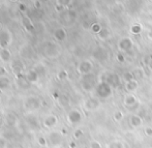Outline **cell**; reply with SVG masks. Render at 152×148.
<instances>
[{
    "instance_id": "603a6c76",
    "label": "cell",
    "mask_w": 152,
    "mask_h": 148,
    "mask_svg": "<svg viewBox=\"0 0 152 148\" xmlns=\"http://www.w3.org/2000/svg\"><path fill=\"white\" fill-rule=\"evenodd\" d=\"M22 56L25 57V58H30L33 55V51H32V48L29 46H24L22 49Z\"/></svg>"
},
{
    "instance_id": "ac0fdd59",
    "label": "cell",
    "mask_w": 152,
    "mask_h": 148,
    "mask_svg": "<svg viewBox=\"0 0 152 148\" xmlns=\"http://www.w3.org/2000/svg\"><path fill=\"white\" fill-rule=\"evenodd\" d=\"M12 59V53L7 48L0 49V60L2 62H8Z\"/></svg>"
},
{
    "instance_id": "cb8c5ba5",
    "label": "cell",
    "mask_w": 152,
    "mask_h": 148,
    "mask_svg": "<svg viewBox=\"0 0 152 148\" xmlns=\"http://www.w3.org/2000/svg\"><path fill=\"white\" fill-rule=\"evenodd\" d=\"M30 15H31V18L30 19H40L42 16H44V12H42V10L40 8H34L33 10H31L30 12Z\"/></svg>"
},
{
    "instance_id": "2e32d148",
    "label": "cell",
    "mask_w": 152,
    "mask_h": 148,
    "mask_svg": "<svg viewBox=\"0 0 152 148\" xmlns=\"http://www.w3.org/2000/svg\"><path fill=\"white\" fill-rule=\"evenodd\" d=\"M25 78L27 79V81H28L29 83H31V84H33V83H36L38 80H39V75L37 74V72H36L35 70H30L27 72V74L25 75Z\"/></svg>"
},
{
    "instance_id": "d590c367",
    "label": "cell",
    "mask_w": 152,
    "mask_h": 148,
    "mask_svg": "<svg viewBox=\"0 0 152 148\" xmlns=\"http://www.w3.org/2000/svg\"><path fill=\"white\" fill-rule=\"evenodd\" d=\"M74 136H75V138H76V139L81 138V137L83 136V132L81 130H77L76 132L74 133Z\"/></svg>"
},
{
    "instance_id": "b9f144b4",
    "label": "cell",
    "mask_w": 152,
    "mask_h": 148,
    "mask_svg": "<svg viewBox=\"0 0 152 148\" xmlns=\"http://www.w3.org/2000/svg\"><path fill=\"white\" fill-rule=\"evenodd\" d=\"M12 1H14V2H15V1H18V0H12Z\"/></svg>"
},
{
    "instance_id": "8d00e7d4",
    "label": "cell",
    "mask_w": 152,
    "mask_h": 148,
    "mask_svg": "<svg viewBox=\"0 0 152 148\" xmlns=\"http://www.w3.org/2000/svg\"><path fill=\"white\" fill-rule=\"evenodd\" d=\"M144 132H145V134H146V136H148V137L152 136V127H150V126H148V127L145 128Z\"/></svg>"
},
{
    "instance_id": "484cf974",
    "label": "cell",
    "mask_w": 152,
    "mask_h": 148,
    "mask_svg": "<svg viewBox=\"0 0 152 148\" xmlns=\"http://www.w3.org/2000/svg\"><path fill=\"white\" fill-rule=\"evenodd\" d=\"M142 31H143L142 25H140V24H134L130 27V32L134 34H140Z\"/></svg>"
},
{
    "instance_id": "4fadbf2b",
    "label": "cell",
    "mask_w": 152,
    "mask_h": 148,
    "mask_svg": "<svg viewBox=\"0 0 152 148\" xmlns=\"http://www.w3.org/2000/svg\"><path fill=\"white\" fill-rule=\"evenodd\" d=\"M57 123H58V118H57L56 115L50 114V115H48V116H46V118L44 119L45 127L49 128V130L54 128Z\"/></svg>"
},
{
    "instance_id": "52a82bcc",
    "label": "cell",
    "mask_w": 152,
    "mask_h": 148,
    "mask_svg": "<svg viewBox=\"0 0 152 148\" xmlns=\"http://www.w3.org/2000/svg\"><path fill=\"white\" fill-rule=\"evenodd\" d=\"M118 49L121 52H129L134 48V40L130 37H123L118 42Z\"/></svg>"
},
{
    "instance_id": "8fae6325",
    "label": "cell",
    "mask_w": 152,
    "mask_h": 148,
    "mask_svg": "<svg viewBox=\"0 0 152 148\" xmlns=\"http://www.w3.org/2000/svg\"><path fill=\"white\" fill-rule=\"evenodd\" d=\"M12 42V35L8 30H1L0 31V48H7Z\"/></svg>"
},
{
    "instance_id": "4dcf8cb0",
    "label": "cell",
    "mask_w": 152,
    "mask_h": 148,
    "mask_svg": "<svg viewBox=\"0 0 152 148\" xmlns=\"http://www.w3.org/2000/svg\"><path fill=\"white\" fill-rule=\"evenodd\" d=\"M114 119L116 120V121H121V120L123 119V113H122L121 111H116V112L114 113Z\"/></svg>"
},
{
    "instance_id": "ba28073f",
    "label": "cell",
    "mask_w": 152,
    "mask_h": 148,
    "mask_svg": "<svg viewBox=\"0 0 152 148\" xmlns=\"http://www.w3.org/2000/svg\"><path fill=\"white\" fill-rule=\"evenodd\" d=\"M24 107L28 111H35L40 107V100L36 96H30L26 98L24 103Z\"/></svg>"
},
{
    "instance_id": "30bf717a",
    "label": "cell",
    "mask_w": 152,
    "mask_h": 148,
    "mask_svg": "<svg viewBox=\"0 0 152 148\" xmlns=\"http://www.w3.org/2000/svg\"><path fill=\"white\" fill-rule=\"evenodd\" d=\"M82 113L80 112L77 109H74V110L69 111V113L67 114V120L70 124H78L82 121Z\"/></svg>"
},
{
    "instance_id": "83f0119b",
    "label": "cell",
    "mask_w": 152,
    "mask_h": 148,
    "mask_svg": "<svg viewBox=\"0 0 152 148\" xmlns=\"http://www.w3.org/2000/svg\"><path fill=\"white\" fill-rule=\"evenodd\" d=\"M123 79L125 82H128V81L132 80V79H136V78H134V75L132 72H126L125 74L123 75Z\"/></svg>"
},
{
    "instance_id": "5bb4252c",
    "label": "cell",
    "mask_w": 152,
    "mask_h": 148,
    "mask_svg": "<svg viewBox=\"0 0 152 148\" xmlns=\"http://www.w3.org/2000/svg\"><path fill=\"white\" fill-rule=\"evenodd\" d=\"M12 70L14 74L17 77H21L23 74V70H24V65L20 60H15L12 62Z\"/></svg>"
},
{
    "instance_id": "836d02e7",
    "label": "cell",
    "mask_w": 152,
    "mask_h": 148,
    "mask_svg": "<svg viewBox=\"0 0 152 148\" xmlns=\"http://www.w3.org/2000/svg\"><path fill=\"white\" fill-rule=\"evenodd\" d=\"M6 75H7L6 68L4 67V66H0V78H1V77H6Z\"/></svg>"
},
{
    "instance_id": "7a4b0ae2",
    "label": "cell",
    "mask_w": 152,
    "mask_h": 148,
    "mask_svg": "<svg viewBox=\"0 0 152 148\" xmlns=\"http://www.w3.org/2000/svg\"><path fill=\"white\" fill-rule=\"evenodd\" d=\"M96 85H97V81L96 78L92 73L82 76V80H81V87L83 90L87 92H90L92 90L95 89Z\"/></svg>"
},
{
    "instance_id": "8992f818",
    "label": "cell",
    "mask_w": 152,
    "mask_h": 148,
    "mask_svg": "<svg viewBox=\"0 0 152 148\" xmlns=\"http://www.w3.org/2000/svg\"><path fill=\"white\" fill-rule=\"evenodd\" d=\"M92 70H93V63L88 59L82 60L78 65V73L82 76L90 74V73H92Z\"/></svg>"
},
{
    "instance_id": "7c38bea8",
    "label": "cell",
    "mask_w": 152,
    "mask_h": 148,
    "mask_svg": "<svg viewBox=\"0 0 152 148\" xmlns=\"http://www.w3.org/2000/svg\"><path fill=\"white\" fill-rule=\"evenodd\" d=\"M123 105L127 108H134V106L138 105V98L134 94L132 93H127L123 98Z\"/></svg>"
},
{
    "instance_id": "e575fe53",
    "label": "cell",
    "mask_w": 152,
    "mask_h": 148,
    "mask_svg": "<svg viewBox=\"0 0 152 148\" xmlns=\"http://www.w3.org/2000/svg\"><path fill=\"white\" fill-rule=\"evenodd\" d=\"M38 143H39L40 146H46L47 143H48V140H46L44 137H39V139H38Z\"/></svg>"
},
{
    "instance_id": "74e56055",
    "label": "cell",
    "mask_w": 152,
    "mask_h": 148,
    "mask_svg": "<svg viewBox=\"0 0 152 148\" xmlns=\"http://www.w3.org/2000/svg\"><path fill=\"white\" fill-rule=\"evenodd\" d=\"M6 146V140L3 137L0 136V148H4Z\"/></svg>"
},
{
    "instance_id": "ffe728a7",
    "label": "cell",
    "mask_w": 152,
    "mask_h": 148,
    "mask_svg": "<svg viewBox=\"0 0 152 148\" xmlns=\"http://www.w3.org/2000/svg\"><path fill=\"white\" fill-rule=\"evenodd\" d=\"M96 35H97V37L99 38L100 40H107L108 38H110V36H111V30L109 28H106V27H102V30H100Z\"/></svg>"
},
{
    "instance_id": "e0dca14e",
    "label": "cell",
    "mask_w": 152,
    "mask_h": 148,
    "mask_svg": "<svg viewBox=\"0 0 152 148\" xmlns=\"http://www.w3.org/2000/svg\"><path fill=\"white\" fill-rule=\"evenodd\" d=\"M125 90L128 92V93H132L134 92L137 89L139 88V82L137 79H132V80L128 81V82H125Z\"/></svg>"
},
{
    "instance_id": "6da1fadb",
    "label": "cell",
    "mask_w": 152,
    "mask_h": 148,
    "mask_svg": "<svg viewBox=\"0 0 152 148\" xmlns=\"http://www.w3.org/2000/svg\"><path fill=\"white\" fill-rule=\"evenodd\" d=\"M94 90H95V93L97 95V97L102 98V100H107L113 93V87L110 84H108L106 81L98 82Z\"/></svg>"
},
{
    "instance_id": "3957f363",
    "label": "cell",
    "mask_w": 152,
    "mask_h": 148,
    "mask_svg": "<svg viewBox=\"0 0 152 148\" xmlns=\"http://www.w3.org/2000/svg\"><path fill=\"white\" fill-rule=\"evenodd\" d=\"M48 142L53 147H59L63 143V135L58 130H52L48 136Z\"/></svg>"
},
{
    "instance_id": "7bdbcfd3",
    "label": "cell",
    "mask_w": 152,
    "mask_h": 148,
    "mask_svg": "<svg viewBox=\"0 0 152 148\" xmlns=\"http://www.w3.org/2000/svg\"><path fill=\"white\" fill-rule=\"evenodd\" d=\"M149 1H150V2H151V3H152V0H149Z\"/></svg>"
},
{
    "instance_id": "d6986e66",
    "label": "cell",
    "mask_w": 152,
    "mask_h": 148,
    "mask_svg": "<svg viewBox=\"0 0 152 148\" xmlns=\"http://www.w3.org/2000/svg\"><path fill=\"white\" fill-rule=\"evenodd\" d=\"M129 123H130V125H132V127H134V128L140 127V126L143 124V119L141 118L139 115L134 114V115H132V116H130Z\"/></svg>"
},
{
    "instance_id": "f35d334b",
    "label": "cell",
    "mask_w": 152,
    "mask_h": 148,
    "mask_svg": "<svg viewBox=\"0 0 152 148\" xmlns=\"http://www.w3.org/2000/svg\"><path fill=\"white\" fill-rule=\"evenodd\" d=\"M117 60H118L119 62H123L124 61V57L122 54H118L117 55Z\"/></svg>"
},
{
    "instance_id": "5b68a950",
    "label": "cell",
    "mask_w": 152,
    "mask_h": 148,
    "mask_svg": "<svg viewBox=\"0 0 152 148\" xmlns=\"http://www.w3.org/2000/svg\"><path fill=\"white\" fill-rule=\"evenodd\" d=\"M100 106V100L98 97H89L87 98L84 102V108L86 111L88 112H93V111H96Z\"/></svg>"
},
{
    "instance_id": "277c9868",
    "label": "cell",
    "mask_w": 152,
    "mask_h": 148,
    "mask_svg": "<svg viewBox=\"0 0 152 148\" xmlns=\"http://www.w3.org/2000/svg\"><path fill=\"white\" fill-rule=\"evenodd\" d=\"M44 52H45V54H46V56L53 58V57L58 56L60 51H59L58 46H57L55 42H48L44 47Z\"/></svg>"
},
{
    "instance_id": "9c48e42d",
    "label": "cell",
    "mask_w": 152,
    "mask_h": 148,
    "mask_svg": "<svg viewBox=\"0 0 152 148\" xmlns=\"http://www.w3.org/2000/svg\"><path fill=\"white\" fill-rule=\"evenodd\" d=\"M102 81H106V82L108 83V84H110L113 88L118 87L121 82L120 77L117 74H115V73H108V74H106V77H104Z\"/></svg>"
},
{
    "instance_id": "4316f807",
    "label": "cell",
    "mask_w": 152,
    "mask_h": 148,
    "mask_svg": "<svg viewBox=\"0 0 152 148\" xmlns=\"http://www.w3.org/2000/svg\"><path fill=\"white\" fill-rule=\"evenodd\" d=\"M102 25L99 24V23H93V24H91V26H90V29H91V31L93 32V33H95V34H97L98 32L102 30Z\"/></svg>"
},
{
    "instance_id": "60d3db41",
    "label": "cell",
    "mask_w": 152,
    "mask_h": 148,
    "mask_svg": "<svg viewBox=\"0 0 152 148\" xmlns=\"http://www.w3.org/2000/svg\"><path fill=\"white\" fill-rule=\"evenodd\" d=\"M1 30H2V23L0 22V31H1Z\"/></svg>"
},
{
    "instance_id": "f546056e",
    "label": "cell",
    "mask_w": 152,
    "mask_h": 148,
    "mask_svg": "<svg viewBox=\"0 0 152 148\" xmlns=\"http://www.w3.org/2000/svg\"><path fill=\"white\" fill-rule=\"evenodd\" d=\"M70 2H72V0H57V4L63 6L64 8L67 7V6L70 4Z\"/></svg>"
},
{
    "instance_id": "7402d4cb",
    "label": "cell",
    "mask_w": 152,
    "mask_h": 148,
    "mask_svg": "<svg viewBox=\"0 0 152 148\" xmlns=\"http://www.w3.org/2000/svg\"><path fill=\"white\" fill-rule=\"evenodd\" d=\"M22 24L27 31H31V30L33 29V26H32V23H31V19L29 18V17H23Z\"/></svg>"
},
{
    "instance_id": "44dd1931",
    "label": "cell",
    "mask_w": 152,
    "mask_h": 148,
    "mask_svg": "<svg viewBox=\"0 0 152 148\" xmlns=\"http://www.w3.org/2000/svg\"><path fill=\"white\" fill-rule=\"evenodd\" d=\"M10 87V80L7 77H1L0 78V91L8 89Z\"/></svg>"
},
{
    "instance_id": "f1b7e54d",
    "label": "cell",
    "mask_w": 152,
    "mask_h": 148,
    "mask_svg": "<svg viewBox=\"0 0 152 148\" xmlns=\"http://www.w3.org/2000/svg\"><path fill=\"white\" fill-rule=\"evenodd\" d=\"M67 72L66 70H60V72L57 74V78L59 79V80H65L66 78H67Z\"/></svg>"
},
{
    "instance_id": "d6a6232c",
    "label": "cell",
    "mask_w": 152,
    "mask_h": 148,
    "mask_svg": "<svg viewBox=\"0 0 152 148\" xmlns=\"http://www.w3.org/2000/svg\"><path fill=\"white\" fill-rule=\"evenodd\" d=\"M90 148H102V147L98 141L94 140V141H91L90 142Z\"/></svg>"
},
{
    "instance_id": "ab89813d",
    "label": "cell",
    "mask_w": 152,
    "mask_h": 148,
    "mask_svg": "<svg viewBox=\"0 0 152 148\" xmlns=\"http://www.w3.org/2000/svg\"><path fill=\"white\" fill-rule=\"evenodd\" d=\"M147 36H148V38H150V40H152V28L149 29L148 33H147Z\"/></svg>"
},
{
    "instance_id": "d4e9b609",
    "label": "cell",
    "mask_w": 152,
    "mask_h": 148,
    "mask_svg": "<svg viewBox=\"0 0 152 148\" xmlns=\"http://www.w3.org/2000/svg\"><path fill=\"white\" fill-rule=\"evenodd\" d=\"M107 148H125L121 141H112L107 145Z\"/></svg>"
},
{
    "instance_id": "1f68e13d",
    "label": "cell",
    "mask_w": 152,
    "mask_h": 148,
    "mask_svg": "<svg viewBox=\"0 0 152 148\" xmlns=\"http://www.w3.org/2000/svg\"><path fill=\"white\" fill-rule=\"evenodd\" d=\"M34 70L37 72V74L39 75V77H42V76H44V75H45V67L42 65L35 66V67H34Z\"/></svg>"
},
{
    "instance_id": "9a60e30c",
    "label": "cell",
    "mask_w": 152,
    "mask_h": 148,
    "mask_svg": "<svg viewBox=\"0 0 152 148\" xmlns=\"http://www.w3.org/2000/svg\"><path fill=\"white\" fill-rule=\"evenodd\" d=\"M53 35H54V38L57 40V42H63V40L66 38V36H67V33H66V30L64 28L58 27V28L55 29Z\"/></svg>"
},
{
    "instance_id": "ee69618b",
    "label": "cell",
    "mask_w": 152,
    "mask_h": 148,
    "mask_svg": "<svg viewBox=\"0 0 152 148\" xmlns=\"http://www.w3.org/2000/svg\"><path fill=\"white\" fill-rule=\"evenodd\" d=\"M151 81H152V75H151Z\"/></svg>"
}]
</instances>
